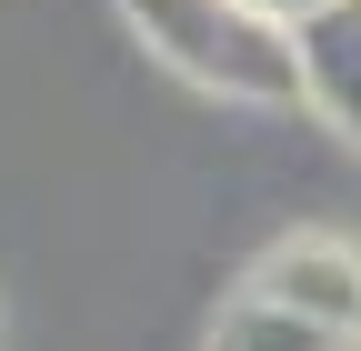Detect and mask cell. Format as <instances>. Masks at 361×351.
<instances>
[{
    "mask_svg": "<svg viewBox=\"0 0 361 351\" xmlns=\"http://www.w3.org/2000/svg\"><path fill=\"white\" fill-rule=\"evenodd\" d=\"M211 351H361V331L311 321V312H291V301H271V291H241L231 312H221Z\"/></svg>",
    "mask_w": 361,
    "mask_h": 351,
    "instance_id": "obj_4",
    "label": "cell"
},
{
    "mask_svg": "<svg viewBox=\"0 0 361 351\" xmlns=\"http://www.w3.org/2000/svg\"><path fill=\"white\" fill-rule=\"evenodd\" d=\"M291 30H301V111H322L361 151V0H331Z\"/></svg>",
    "mask_w": 361,
    "mask_h": 351,
    "instance_id": "obj_3",
    "label": "cell"
},
{
    "mask_svg": "<svg viewBox=\"0 0 361 351\" xmlns=\"http://www.w3.org/2000/svg\"><path fill=\"white\" fill-rule=\"evenodd\" d=\"M251 291L291 301V312H311V321H341V331H361V251H351V241L301 231V241H281V251H261Z\"/></svg>",
    "mask_w": 361,
    "mask_h": 351,
    "instance_id": "obj_2",
    "label": "cell"
},
{
    "mask_svg": "<svg viewBox=\"0 0 361 351\" xmlns=\"http://www.w3.org/2000/svg\"><path fill=\"white\" fill-rule=\"evenodd\" d=\"M141 51L231 111H301V30L261 0H121Z\"/></svg>",
    "mask_w": 361,
    "mask_h": 351,
    "instance_id": "obj_1",
    "label": "cell"
},
{
    "mask_svg": "<svg viewBox=\"0 0 361 351\" xmlns=\"http://www.w3.org/2000/svg\"><path fill=\"white\" fill-rule=\"evenodd\" d=\"M271 20H311V11H331V0H261Z\"/></svg>",
    "mask_w": 361,
    "mask_h": 351,
    "instance_id": "obj_5",
    "label": "cell"
}]
</instances>
